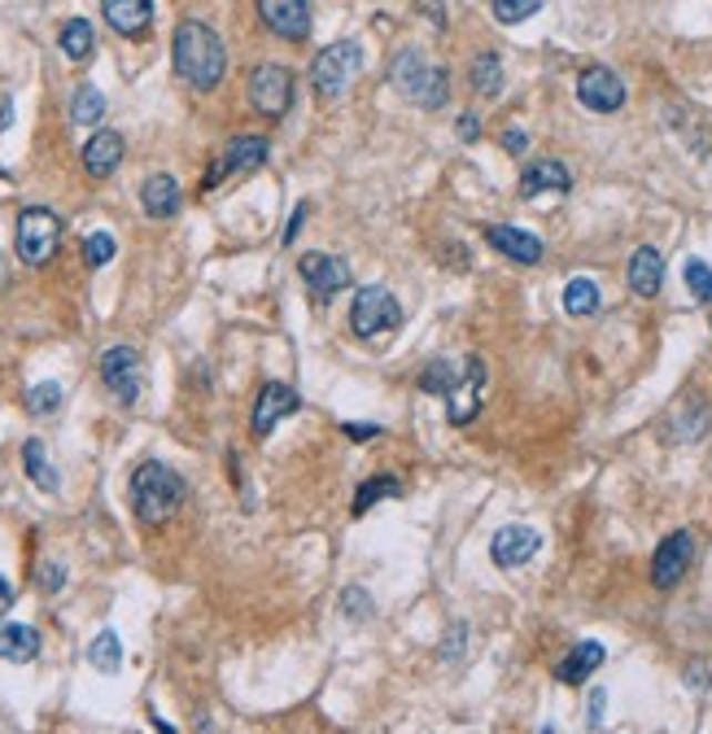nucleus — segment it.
<instances>
[{
	"mask_svg": "<svg viewBox=\"0 0 712 734\" xmlns=\"http://www.w3.org/2000/svg\"><path fill=\"white\" fill-rule=\"evenodd\" d=\"M171 58H175L180 79H189L197 92L218 88V79H223V71H227V49H223V40L214 35V27L197 22V18H189V22L175 27Z\"/></svg>",
	"mask_w": 712,
	"mask_h": 734,
	"instance_id": "1",
	"label": "nucleus"
},
{
	"mask_svg": "<svg viewBox=\"0 0 712 734\" xmlns=\"http://www.w3.org/2000/svg\"><path fill=\"white\" fill-rule=\"evenodd\" d=\"M189 499V486L175 468L157 463V459H144L141 468L132 472V508L144 524H166L171 516L184 508Z\"/></svg>",
	"mask_w": 712,
	"mask_h": 734,
	"instance_id": "2",
	"label": "nucleus"
},
{
	"mask_svg": "<svg viewBox=\"0 0 712 734\" xmlns=\"http://www.w3.org/2000/svg\"><path fill=\"white\" fill-rule=\"evenodd\" d=\"M389 83H394L407 101H416L420 110H441V105L450 101V74H446V67H433L420 49H407V53L394 58Z\"/></svg>",
	"mask_w": 712,
	"mask_h": 734,
	"instance_id": "3",
	"label": "nucleus"
},
{
	"mask_svg": "<svg viewBox=\"0 0 712 734\" xmlns=\"http://www.w3.org/2000/svg\"><path fill=\"white\" fill-rule=\"evenodd\" d=\"M358 67H363V49H358L355 40H337V44H328L324 53H315V67H311L315 96H319V101L346 96V88L355 83Z\"/></svg>",
	"mask_w": 712,
	"mask_h": 734,
	"instance_id": "4",
	"label": "nucleus"
},
{
	"mask_svg": "<svg viewBox=\"0 0 712 734\" xmlns=\"http://www.w3.org/2000/svg\"><path fill=\"white\" fill-rule=\"evenodd\" d=\"M62 245V220L44 206H27L18 215V258L27 267H44Z\"/></svg>",
	"mask_w": 712,
	"mask_h": 734,
	"instance_id": "5",
	"label": "nucleus"
},
{
	"mask_svg": "<svg viewBox=\"0 0 712 734\" xmlns=\"http://www.w3.org/2000/svg\"><path fill=\"white\" fill-rule=\"evenodd\" d=\"M403 324V306L398 297L380 285H367L358 289L355 302H350V333L355 337H376V333H394Z\"/></svg>",
	"mask_w": 712,
	"mask_h": 734,
	"instance_id": "6",
	"label": "nucleus"
},
{
	"mask_svg": "<svg viewBox=\"0 0 712 734\" xmlns=\"http://www.w3.org/2000/svg\"><path fill=\"white\" fill-rule=\"evenodd\" d=\"M250 105L263 114V119H285L288 105H293V71L276 67V62H263L250 71Z\"/></svg>",
	"mask_w": 712,
	"mask_h": 734,
	"instance_id": "7",
	"label": "nucleus"
},
{
	"mask_svg": "<svg viewBox=\"0 0 712 734\" xmlns=\"http://www.w3.org/2000/svg\"><path fill=\"white\" fill-rule=\"evenodd\" d=\"M101 380H105V389L119 398V402H136L144 389V367H141V350H132V346H110L105 355H101Z\"/></svg>",
	"mask_w": 712,
	"mask_h": 734,
	"instance_id": "8",
	"label": "nucleus"
},
{
	"mask_svg": "<svg viewBox=\"0 0 712 734\" xmlns=\"http://www.w3.org/2000/svg\"><path fill=\"white\" fill-rule=\"evenodd\" d=\"M691 560H695V533H691V529H673V533L655 547V555H651V582L660 590H673L686 578Z\"/></svg>",
	"mask_w": 712,
	"mask_h": 734,
	"instance_id": "9",
	"label": "nucleus"
},
{
	"mask_svg": "<svg viewBox=\"0 0 712 734\" xmlns=\"http://www.w3.org/2000/svg\"><path fill=\"white\" fill-rule=\"evenodd\" d=\"M577 101L594 114H617L625 105V83L621 74L608 71V67H586L577 74Z\"/></svg>",
	"mask_w": 712,
	"mask_h": 734,
	"instance_id": "10",
	"label": "nucleus"
},
{
	"mask_svg": "<svg viewBox=\"0 0 712 734\" xmlns=\"http://www.w3.org/2000/svg\"><path fill=\"white\" fill-rule=\"evenodd\" d=\"M481 389H486V359H464V380L455 385V394L446 398V420L450 425H472L481 411Z\"/></svg>",
	"mask_w": 712,
	"mask_h": 734,
	"instance_id": "11",
	"label": "nucleus"
},
{
	"mask_svg": "<svg viewBox=\"0 0 712 734\" xmlns=\"http://www.w3.org/2000/svg\"><path fill=\"white\" fill-rule=\"evenodd\" d=\"M302 411V398L281 385V380H267L263 389H258V402H254V416H250V429H254V438H267L285 416H297Z\"/></svg>",
	"mask_w": 712,
	"mask_h": 734,
	"instance_id": "12",
	"label": "nucleus"
},
{
	"mask_svg": "<svg viewBox=\"0 0 712 734\" xmlns=\"http://www.w3.org/2000/svg\"><path fill=\"white\" fill-rule=\"evenodd\" d=\"M297 272H302L306 289L319 297V302L342 294V289H350V263H342L333 254H302L297 258Z\"/></svg>",
	"mask_w": 712,
	"mask_h": 734,
	"instance_id": "13",
	"label": "nucleus"
},
{
	"mask_svg": "<svg viewBox=\"0 0 712 734\" xmlns=\"http://www.w3.org/2000/svg\"><path fill=\"white\" fill-rule=\"evenodd\" d=\"M538 551H542V533L529 529V524H502L499 533H495V542H490V560H495L499 569H520V564H529Z\"/></svg>",
	"mask_w": 712,
	"mask_h": 734,
	"instance_id": "14",
	"label": "nucleus"
},
{
	"mask_svg": "<svg viewBox=\"0 0 712 734\" xmlns=\"http://www.w3.org/2000/svg\"><path fill=\"white\" fill-rule=\"evenodd\" d=\"M267 141L263 136H236L232 145L218 153V162L211 166V175H206V188L214 184H223V180H232V175H241V171H254V166H263L267 162Z\"/></svg>",
	"mask_w": 712,
	"mask_h": 734,
	"instance_id": "15",
	"label": "nucleus"
},
{
	"mask_svg": "<svg viewBox=\"0 0 712 734\" xmlns=\"http://www.w3.org/2000/svg\"><path fill=\"white\" fill-rule=\"evenodd\" d=\"M258 18L281 40H306L311 35V4L306 0H258Z\"/></svg>",
	"mask_w": 712,
	"mask_h": 734,
	"instance_id": "16",
	"label": "nucleus"
},
{
	"mask_svg": "<svg viewBox=\"0 0 712 734\" xmlns=\"http://www.w3.org/2000/svg\"><path fill=\"white\" fill-rule=\"evenodd\" d=\"M486 241L499 249L502 258H511V263H520V267H533V263H542V241H538L533 232H525V227L490 223V227H486Z\"/></svg>",
	"mask_w": 712,
	"mask_h": 734,
	"instance_id": "17",
	"label": "nucleus"
},
{
	"mask_svg": "<svg viewBox=\"0 0 712 734\" xmlns=\"http://www.w3.org/2000/svg\"><path fill=\"white\" fill-rule=\"evenodd\" d=\"M572 188V175L564 162H556V157H538V162H529L525 166V175H520V197H538V193H569Z\"/></svg>",
	"mask_w": 712,
	"mask_h": 734,
	"instance_id": "18",
	"label": "nucleus"
},
{
	"mask_svg": "<svg viewBox=\"0 0 712 734\" xmlns=\"http://www.w3.org/2000/svg\"><path fill=\"white\" fill-rule=\"evenodd\" d=\"M101 13L119 35L141 40L153 22V0H101Z\"/></svg>",
	"mask_w": 712,
	"mask_h": 734,
	"instance_id": "19",
	"label": "nucleus"
},
{
	"mask_svg": "<svg viewBox=\"0 0 712 734\" xmlns=\"http://www.w3.org/2000/svg\"><path fill=\"white\" fill-rule=\"evenodd\" d=\"M180 202H184V193H180V184H175V175H149L141 184V206L149 220H175L180 215Z\"/></svg>",
	"mask_w": 712,
	"mask_h": 734,
	"instance_id": "20",
	"label": "nucleus"
},
{
	"mask_svg": "<svg viewBox=\"0 0 712 734\" xmlns=\"http://www.w3.org/2000/svg\"><path fill=\"white\" fill-rule=\"evenodd\" d=\"M119 162H123V136L110 132V128L92 132V141L83 145V171H88L92 180H105V175L119 171Z\"/></svg>",
	"mask_w": 712,
	"mask_h": 734,
	"instance_id": "21",
	"label": "nucleus"
},
{
	"mask_svg": "<svg viewBox=\"0 0 712 734\" xmlns=\"http://www.w3.org/2000/svg\"><path fill=\"white\" fill-rule=\"evenodd\" d=\"M35 656H40V630H35V625L4 621V625H0V661L31 664Z\"/></svg>",
	"mask_w": 712,
	"mask_h": 734,
	"instance_id": "22",
	"label": "nucleus"
},
{
	"mask_svg": "<svg viewBox=\"0 0 712 734\" xmlns=\"http://www.w3.org/2000/svg\"><path fill=\"white\" fill-rule=\"evenodd\" d=\"M608 661V652H603V643H594V639H586V643H577L564 661L556 664V677L564 682V686H581L599 664Z\"/></svg>",
	"mask_w": 712,
	"mask_h": 734,
	"instance_id": "23",
	"label": "nucleus"
},
{
	"mask_svg": "<svg viewBox=\"0 0 712 734\" xmlns=\"http://www.w3.org/2000/svg\"><path fill=\"white\" fill-rule=\"evenodd\" d=\"M660 285H664V258H660V249H651V245L634 249V258H630V289L639 297H655Z\"/></svg>",
	"mask_w": 712,
	"mask_h": 734,
	"instance_id": "24",
	"label": "nucleus"
},
{
	"mask_svg": "<svg viewBox=\"0 0 712 734\" xmlns=\"http://www.w3.org/2000/svg\"><path fill=\"white\" fill-rule=\"evenodd\" d=\"M22 468H27V477H31L35 490H44V495H58V490H62V477H58V468L49 463L44 441L40 438H27V446H22Z\"/></svg>",
	"mask_w": 712,
	"mask_h": 734,
	"instance_id": "25",
	"label": "nucleus"
},
{
	"mask_svg": "<svg viewBox=\"0 0 712 734\" xmlns=\"http://www.w3.org/2000/svg\"><path fill=\"white\" fill-rule=\"evenodd\" d=\"M599 306H603V294H599L594 281L577 276V281L564 285V310H569L572 319H590V315H599Z\"/></svg>",
	"mask_w": 712,
	"mask_h": 734,
	"instance_id": "26",
	"label": "nucleus"
},
{
	"mask_svg": "<svg viewBox=\"0 0 712 734\" xmlns=\"http://www.w3.org/2000/svg\"><path fill=\"white\" fill-rule=\"evenodd\" d=\"M101 119H105V96H101V88H96V83H79L71 96V123L92 128V123H101Z\"/></svg>",
	"mask_w": 712,
	"mask_h": 734,
	"instance_id": "27",
	"label": "nucleus"
},
{
	"mask_svg": "<svg viewBox=\"0 0 712 734\" xmlns=\"http://www.w3.org/2000/svg\"><path fill=\"white\" fill-rule=\"evenodd\" d=\"M380 499H403V481L394 472H380L376 481H363L355 495V516H367Z\"/></svg>",
	"mask_w": 712,
	"mask_h": 734,
	"instance_id": "28",
	"label": "nucleus"
},
{
	"mask_svg": "<svg viewBox=\"0 0 712 734\" xmlns=\"http://www.w3.org/2000/svg\"><path fill=\"white\" fill-rule=\"evenodd\" d=\"M88 664H92L96 673H119V669H123V643H119L114 630H101V634L88 643Z\"/></svg>",
	"mask_w": 712,
	"mask_h": 734,
	"instance_id": "29",
	"label": "nucleus"
},
{
	"mask_svg": "<svg viewBox=\"0 0 712 734\" xmlns=\"http://www.w3.org/2000/svg\"><path fill=\"white\" fill-rule=\"evenodd\" d=\"M92 49H96L92 22H88V18H67V27H62V53H67L71 62H88Z\"/></svg>",
	"mask_w": 712,
	"mask_h": 734,
	"instance_id": "30",
	"label": "nucleus"
},
{
	"mask_svg": "<svg viewBox=\"0 0 712 734\" xmlns=\"http://www.w3.org/2000/svg\"><path fill=\"white\" fill-rule=\"evenodd\" d=\"M468 79H472V88H477L481 96H499V92H502V62H499V53H477V62H472Z\"/></svg>",
	"mask_w": 712,
	"mask_h": 734,
	"instance_id": "31",
	"label": "nucleus"
},
{
	"mask_svg": "<svg viewBox=\"0 0 712 734\" xmlns=\"http://www.w3.org/2000/svg\"><path fill=\"white\" fill-rule=\"evenodd\" d=\"M62 411V385L58 380H40L35 389H27V416L44 420V416H58Z\"/></svg>",
	"mask_w": 712,
	"mask_h": 734,
	"instance_id": "32",
	"label": "nucleus"
},
{
	"mask_svg": "<svg viewBox=\"0 0 712 734\" xmlns=\"http://www.w3.org/2000/svg\"><path fill=\"white\" fill-rule=\"evenodd\" d=\"M459 380H464V367H455V364H428V367H425V376H420V389H425V394H441V398H450Z\"/></svg>",
	"mask_w": 712,
	"mask_h": 734,
	"instance_id": "33",
	"label": "nucleus"
},
{
	"mask_svg": "<svg viewBox=\"0 0 712 734\" xmlns=\"http://www.w3.org/2000/svg\"><path fill=\"white\" fill-rule=\"evenodd\" d=\"M490 4H495V18L502 27H516V22H525L542 9V0H490Z\"/></svg>",
	"mask_w": 712,
	"mask_h": 734,
	"instance_id": "34",
	"label": "nucleus"
},
{
	"mask_svg": "<svg viewBox=\"0 0 712 734\" xmlns=\"http://www.w3.org/2000/svg\"><path fill=\"white\" fill-rule=\"evenodd\" d=\"M114 249H119V245H114L110 232H92V236L83 241V263H88V267H105V263L114 258Z\"/></svg>",
	"mask_w": 712,
	"mask_h": 734,
	"instance_id": "35",
	"label": "nucleus"
},
{
	"mask_svg": "<svg viewBox=\"0 0 712 734\" xmlns=\"http://www.w3.org/2000/svg\"><path fill=\"white\" fill-rule=\"evenodd\" d=\"M686 289L700 297V302H712V267L709 263H700V258L686 263Z\"/></svg>",
	"mask_w": 712,
	"mask_h": 734,
	"instance_id": "36",
	"label": "nucleus"
},
{
	"mask_svg": "<svg viewBox=\"0 0 712 734\" xmlns=\"http://www.w3.org/2000/svg\"><path fill=\"white\" fill-rule=\"evenodd\" d=\"M342 608H346V616H350V621H367V616L376 612V608H372V599H367L358 587L342 590Z\"/></svg>",
	"mask_w": 712,
	"mask_h": 734,
	"instance_id": "37",
	"label": "nucleus"
},
{
	"mask_svg": "<svg viewBox=\"0 0 712 734\" xmlns=\"http://www.w3.org/2000/svg\"><path fill=\"white\" fill-rule=\"evenodd\" d=\"M62 587H67V569H62V564H44V569H40V590H44V594H58Z\"/></svg>",
	"mask_w": 712,
	"mask_h": 734,
	"instance_id": "38",
	"label": "nucleus"
},
{
	"mask_svg": "<svg viewBox=\"0 0 712 734\" xmlns=\"http://www.w3.org/2000/svg\"><path fill=\"white\" fill-rule=\"evenodd\" d=\"M455 132H459L464 145H472V141H481V119L468 110V114H459V128H455Z\"/></svg>",
	"mask_w": 712,
	"mask_h": 734,
	"instance_id": "39",
	"label": "nucleus"
},
{
	"mask_svg": "<svg viewBox=\"0 0 712 734\" xmlns=\"http://www.w3.org/2000/svg\"><path fill=\"white\" fill-rule=\"evenodd\" d=\"M342 434L350 441H376L385 429H380V425H355V420H350V425H342Z\"/></svg>",
	"mask_w": 712,
	"mask_h": 734,
	"instance_id": "40",
	"label": "nucleus"
},
{
	"mask_svg": "<svg viewBox=\"0 0 712 734\" xmlns=\"http://www.w3.org/2000/svg\"><path fill=\"white\" fill-rule=\"evenodd\" d=\"M502 149H507V153H525V149H529V136L507 128V132H502Z\"/></svg>",
	"mask_w": 712,
	"mask_h": 734,
	"instance_id": "41",
	"label": "nucleus"
},
{
	"mask_svg": "<svg viewBox=\"0 0 712 734\" xmlns=\"http://www.w3.org/2000/svg\"><path fill=\"white\" fill-rule=\"evenodd\" d=\"M464 634H468L464 625H455V630H450V643H446V661H459V652H464Z\"/></svg>",
	"mask_w": 712,
	"mask_h": 734,
	"instance_id": "42",
	"label": "nucleus"
},
{
	"mask_svg": "<svg viewBox=\"0 0 712 734\" xmlns=\"http://www.w3.org/2000/svg\"><path fill=\"white\" fill-rule=\"evenodd\" d=\"M302 223H306V206H297V211H293V220H288V227H285V245L297 241V227H302Z\"/></svg>",
	"mask_w": 712,
	"mask_h": 734,
	"instance_id": "43",
	"label": "nucleus"
},
{
	"mask_svg": "<svg viewBox=\"0 0 712 734\" xmlns=\"http://www.w3.org/2000/svg\"><path fill=\"white\" fill-rule=\"evenodd\" d=\"M599 722H603V691L590 695V726H599Z\"/></svg>",
	"mask_w": 712,
	"mask_h": 734,
	"instance_id": "44",
	"label": "nucleus"
},
{
	"mask_svg": "<svg viewBox=\"0 0 712 734\" xmlns=\"http://www.w3.org/2000/svg\"><path fill=\"white\" fill-rule=\"evenodd\" d=\"M9 603H13V587H9V582H4V578H0V616H4V612H9Z\"/></svg>",
	"mask_w": 712,
	"mask_h": 734,
	"instance_id": "45",
	"label": "nucleus"
},
{
	"mask_svg": "<svg viewBox=\"0 0 712 734\" xmlns=\"http://www.w3.org/2000/svg\"><path fill=\"white\" fill-rule=\"evenodd\" d=\"M542 734H556V731H551V726H547V731H542Z\"/></svg>",
	"mask_w": 712,
	"mask_h": 734,
	"instance_id": "46",
	"label": "nucleus"
}]
</instances>
